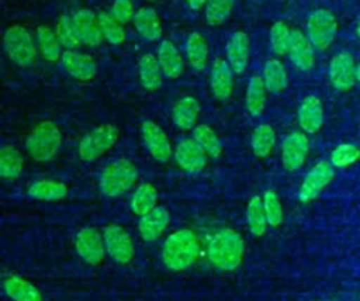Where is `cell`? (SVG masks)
I'll return each instance as SVG.
<instances>
[{
	"mask_svg": "<svg viewBox=\"0 0 360 301\" xmlns=\"http://www.w3.org/2000/svg\"><path fill=\"white\" fill-rule=\"evenodd\" d=\"M200 255L197 235L187 228L172 232L163 242L162 260L169 270L183 271L194 264Z\"/></svg>",
	"mask_w": 360,
	"mask_h": 301,
	"instance_id": "cell-1",
	"label": "cell"
},
{
	"mask_svg": "<svg viewBox=\"0 0 360 301\" xmlns=\"http://www.w3.org/2000/svg\"><path fill=\"white\" fill-rule=\"evenodd\" d=\"M208 259L219 270L232 271L243 262L245 242L240 233L231 228L218 229L208 243Z\"/></svg>",
	"mask_w": 360,
	"mask_h": 301,
	"instance_id": "cell-2",
	"label": "cell"
},
{
	"mask_svg": "<svg viewBox=\"0 0 360 301\" xmlns=\"http://www.w3.org/2000/svg\"><path fill=\"white\" fill-rule=\"evenodd\" d=\"M62 131L51 120L38 122L25 138V149L35 162H49L60 150Z\"/></svg>",
	"mask_w": 360,
	"mask_h": 301,
	"instance_id": "cell-3",
	"label": "cell"
},
{
	"mask_svg": "<svg viewBox=\"0 0 360 301\" xmlns=\"http://www.w3.org/2000/svg\"><path fill=\"white\" fill-rule=\"evenodd\" d=\"M138 180V169L129 159L120 158L108 162L98 180L100 191L110 198L120 197L129 191Z\"/></svg>",
	"mask_w": 360,
	"mask_h": 301,
	"instance_id": "cell-4",
	"label": "cell"
},
{
	"mask_svg": "<svg viewBox=\"0 0 360 301\" xmlns=\"http://www.w3.org/2000/svg\"><path fill=\"white\" fill-rule=\"evenodd\" d=\"M120 129L114 124H101L87 132L77 145V156L83 162H94L115 146Z\"/></svg>",
	"mask_w": 360,
	"mask_h": 301,
	"instance_id": "cell-5",
	"label": "cell"
},
{
	"mask_svg": "<svg viewBox=\"0 0 360 301\" xmlns=\"http://www.w3.org/2000/svg\"><path fill=\"white\" fill-rule=\"evenodd\" d=\"M3 45L8 59L17 66L27 68L37 58L38 46L31 32L22 25H10L3 34Z\"/></svg>",
	"mask_w": 360,
	"mask_h": 301,
	"instance_id": "cell-6",
	"label": "cell"
},
{
	"mask_svg": "<svg viewBox=\"0 0 360 301\" xmlns=\"http://www.w3.org/2000/svg\"><path fill=\"white\" fill-rule=\"evenodd\" d=\"M338 31V23L335 15L325 8L311 13L307 21V37L312 46L318 51H326L332 44Z\"/></svg>",
	"mask_w": 360,
	"mask_h": 301,
	"instance_id": "cell-7",
	"label": "cell"
},
{
	"mask_svg": "<svg viewBox=\"0 0 360 301\" xmlns=\"http://www.w3.org/2000/svg\"><path fill=\"white\" fill-rule=\"evenodd\" d=\"M107 255L118 264H128L135 256V246L131 235L121 225L110 224L103 229Z\"/></svg>",
	"mask_w": 360,
	"mask_h": 301,
	"instance_id": "cell-8",
	"label": "cell"
},
{
	"mask_svg": "<svg viewBox=\"0 0 360 301\" xmlns=\"http://www.w3.org/2000/svg\"><path fill=\"white\" fill-rule=\"evenodd\" d=\"M75 249L77 255L91 266H97L103 262L105 252L103 232L93 226L82 228L75 238Z\"/></svg>",
	"mask_w": 360,
	"mask_h": 301,
	"instance_id": "cell-9",
	"label": "cell"
},
{
	"mask_svg": "<svg viewBox=\"0 0 360 301\" xmlns=\"http://www.w3.org/2000/svg\"><path fill=\"white\" fill-rule=\"evenodd\" d=\"M141 136L145 148L155 160L166 163L172 158L173 149L169 136L166 135L163 128L155 121L145 120L141 124Z\"/></svg>",
	"mask_w": 360,
	"mask_h": 301,
	"instance_id": "cell-10",
	"label": "cell"
},
{
	"mask_svg": "<svg viewBox=\"0 0 360 301\" xmlns=\"http://www.w3.org/2000/svg\"><path fill=\"white\" fill-rule=\"evenodd\" d=\"M176 165L186 173L197 174L202 172L207 166L208 155L204 149L194 141V138L181 139L173 152Z\"/></svg>",
	"mask_w": 360,
	"mask_h": 301,
	"instance_id": "cell-11",
	"label": "cell"
},
{
	"mask_svg": "<svg viewBox=\"0 0 360 301\" xmlns=\"http://www.w3.org/2000/svg\"><path fill=\"white\" fill-rule=\"evenodd\" d=\"M332 179H333L332 163L326 160L318 162L304 177L298 191V198L302 203L312 201L330 183Z\"/></svg>",
	"mask_w": 360,
	"mask_h": 301,
	"instance_id": "cell-12",
	"label": "cell"
},
{
	"mask_svg": "<svg viewBox=\"0 0 360 301\" xmlns=\"http://www.w3.org/2000/svg\"><path fill=\"white\" fill-rule=\"evenodd\" d=\"M309 141L308 136L301 131H294L288 134L281 143V163L285 170H298L308 155Z\"/></svg>",
	"mask_w": 360,
	"mask_h": 301,
	"instance_id": "cell-13",
	"label": "cell"
},
{
	"mask_svg": "<svg viewBox=\"0 0 360 301\" xmlns=\"http://www.w3.org/2000/svg\"><path fill=\"white\" fill-rule=\"evenodd\" d=\"M60 63L65 72L79 82H90L97 75V62L91 55L87 53L77 51H63Z\"/></svg>",
	"mask_w": 360,
	"mask_h": 301,
	"instance_id": "cell-14",
	"label": "cell"
},
{
	"mask_svg": "<svg viewBox=\"0 0 360 301\" xmlns=\"http://www.w3.org/2000/svg\"><path fill=\"white\" fill-rule=\"evenodd\" d=\"M235 72L224 58H215L210 69V89L218 101H226L233 91Z\"/></svg>",
	"mask_w": 360,
	"mask_h": 301,
	"instance_id": "cell-15",
	"label": "cell"
},
{
	"mask_svg": "<svg viewBox=\"0 0 360 301\" xmlns=\"http://www.w3.org/2000/svg\"><path fill=\"white\" fill-rule=\"evenodd\" d=\"M72 17L77 28L82 44L90 48L98 46L104 39L98 14H96L90 8H79L73 13Z\"/></svg>",
	"mask_w": 360,
	"mask_h": 301,
	"instance_id": "cell-16",
	"label": "cell"
},
{
	"mask_svg": "<svg viewBox=\"0 0 360 301\" xmlns=\"http://www.w3.org/2000/svg\"><path fill=\"white\" fill-rule=\"evenodd\" d=\"M225 59L236 75L245 72L249 63L250 41L246 32L235 31L229 35L225 45Z\"/></svg>",
	"mask_w": 360,
	"mask_h": 301,
	"instance_id": "cell-17",
	"label": "cell"
},
{
	"mask_svg": "<svg viewBox=\"0 0 360 301\" xmlns=\"http://www.w3.org/2000/svg\"><path fill=\"white\" fill-rule=\"evenodd\" d=\"M170 222V214L165 207H156L150 212L139 217L138 232L142 241L152 243L166 231Z\"/></svg>",
	"mask_w": 360,
	"mask_h": 301,
	"instance_id": "cell-18",
	"label": "cell"
},
{
	"mask_svg": "<svg viewBox=\"0 0 360 301\" xmlns=\"http://www.w3.org/2000/svg\"><path fill=\"white\" fill-rule=\"evenodd\" d=\"M354 62L349 52L338 53L329 65V79L335 89L338 90H349L353 87L356 75H354Z\"/></svg>",
	"mask_w": 360,
	"mask_h": 301,
	"instance_id": "cell-19",
	"label": "cell"
},
{
	"mask_svg": "<svg viewBox=\"0 0 360 301\" xmlns=\"http://www.w3.org/2000/svg\"><path fill=\"white\" fill-rule=\"evenodd\" d=\"M290 60L300 70H309L314 66V46L308 37L300 30H291V41L287 52Z\"/></svg>",
	"mask_w": 360,
	"mask_h": 301,
	"instance_id": "cell-20",
	"label": "cell"
},
{
	"mask_svg": "<svg viewBox=\"0 0 360 301\" xmlns=\"http://www.w3.org/2000/svg\"><path fill=\"white\" fill-rule=\"evenodd\" d=\"M201 113L200 101L193 96H184L176 101L172 108L173 124L181 131H190L197 127Z\"/></svg>",
	"mask_w": 360,
	"mask_h": 301,
	"instance_id": "cell-21",
	"label": "cell"
},
{
	"mask_svg": "<svg viewBox=\"0 0 360 301\" xmlns=\"http://www.w3.org/2000/svg\"><path fill=\"white\" fill-rule=\"evenodd\" d=\"M323 122V108L321 100L309 94L304 97L298 108V124L305 134H315Z\"/></svg>",
	"mask_w": 360,
	"mask_h": 301,
	"instance_id": "cell-22",
	"label": "cell"
},
{
	"mask_svg": "<svg viewBox=\"0 0 360 301\" xmlns=\"http://www.w3.org/2000/svg\"><path fill=\"white\" fill-rule=\"evenodd\" d=\"M158 62L167 79H177L184 70V59L170 39H162L158 46Z\"/></svg>",
	"mask_w": 360,
	"mask_h": 301,
	"instance_id": "cell-23",
	"label": "cell"
},
{
	"mask_svg": "<svg viewBox=\"0 0 360 301\" xmlns=\"http://www.w3.org/2000/svg\"><path fill=\"white\" fill-rule=\"evenodd\" d=\"M132 24L139 37H142L145 41H158L163 34L160 17L152 7L138 8L132 18Z\"/></svg>",
	"mask_w": 360,
	"mask_h": 301,
	"instance_id": "cell-24",
	"label": "cell"
},
{
	"mask_svg": "<svg viewBox=\"0 0 360 301\" xmlns=\"http://www.w3.org/2000/svg\"><path fill=\"white\" fill-rule=\"evenodd\" d=\"M3 290L13 301H42V294L38 287L18 274L4 277Z\"/></svg>",
	"mask_w": 360,
	"mask_h": 301,
	"instance_id": "cell-25",
	"label": "cell"
},
{
	"mask_svg": "<svg viewBox=\"0 0 360 301\" xmlns=\"http://www.w3.org/2000/svg\"><path fill=\"white\" fill-rule=\"evenodd\" d=\"M138 75L141 86L148 91H158L162 86L163 72L158 62V56L146 52L139 58Z\"/></svg>",
	"mask_w": 360,
	"mask_h": 301,
	"instance_id": "cell-26",
	"label": "cell"
},
{
	"mask_svg": "<svg viewBox=\"0 0 360 301\" xmlns=\"http://www.w3.org/2000/svg\"><path fill=\"white\" fill-rule=\"evenodd\" d=\"M186 58L188 65L197 70L202 72L210 59V48L205 37L197 31L188 34L186 39Z\"/></svg>",
	"mask_w": 360,
	"mask_h": 301,
	"instance_id": "cell-27",
	"label": "cell"
},
{
	"mask_svg": "<svg viewBox=\"0 0 360 301\" xmlns=\"http://www.w3.org/2000/svg\"><path fill=\"white\" fill-rule=\"evenodd\" d=\"M27 194L39 201H58L68 196V186L60 180L41 179L28 186Z\"/></svg>",
	"mask_w": 360,
	"mask_h": 301,
	"instance_id": "cell-28",
	"label": "cell"
},
{
	"mask_svg": "<svg viewBox=\"0 0 360 301\" xmlns=\"http://www.w3.org/2000/svg\"><path fill=\"white\" fill-rule=\"evenodd\" d=\"M37 46L44 60L49 63L60 60L63 48L56 37V31H53L51 27L39 25L37 28Z\"/></svg>",
	"mask_w": 360,
	"mask_h": 301,
	"instance_id": "cell-29",
	"label": "cell"
},
{
	"mask_svg": "<svg viewBox=\"0 0 360 301\" xmlns=\"http://www.w3.org/2000/svg\"><path fill=\"white\" fill-rule=\"evenodd\" d=\"M263 82L269 93L280 94L288 86V76L283 62L277 58H270L263 66Z\"/></svg>",
	"mask_w": 360,
	"mask_h": 301,
	"instance_id": "cell-30",
	"label": "cell"
},
{
	"mask_svg": "<svg viewBox=\"0 0 360 301\" xmlns=\"http://www.w3.org/2000/svg\"><path fill=\"white\" fill-rule=\"evenodd\" d=\"M266 93L267 89L264 86L263 77L260 75H253L246 87L245 93V105L252 117H259L264 111L266 107Z\"/></svg>",
	"mask_w": 360,
	"mask_h": 301,
	"instance_id": "cell-31",
	"label": "cell"
},
{
	"mask_svg": "<svg viewBox=\"0 0 360 301\" xmlns=\"http://www.w3.org/2000/svg\"><path fill=\"white\" fill-rule=\"evenodd\" d=\"M158 188L152 183L139 184L131 196V210L135 215L142 217L158 207Z\"/></svg>",
	"mask_w": 360,
	"mask_h": 301,
	"instance_id": "cell-32",
	"label": "cell"
},
{
	"mask_svg": "<svg viewBox=\"0 0 360 301\" xmlns=\"http://www.w3.org/2000/svg\"><path fill=\"white\" fill-rule=\"evenodd\" d=\"M277 136H276V131L270 124H259L257 127H255V129L252 131L250 135V148L252 152L255 153V156L263 159L267 158L274 145H276Z\"/></svg>",
	"mask_w": 360,
	"mask_h": 301,
	"instance_id": "cell-33",
	"label": "cell"
},
{
	"mask_svg": "<svg viewBox=\"0 0 360 301\" xmlns=\"http://www.w3.org/2000/svg\"><path fill=\"white\" fill-rule=\"evenodd\" d=\"M24 169V158L13 145H4L0 149V176L4 180L13 181L18 179Z\"/></svg>",
	"mask_w": 360,
	"mask_h": 301,
	"instance_id": "cell-34",
	"label": "cell"
},
{
	"mask_svg": "<svg viewBox=\"0 0 360 301\" xmlns=\"http://www.w3.org/2000/svg\"><path fill=\"white\" fill-rule=\"evenodd\" d=\"M246 224L253 236L260 238L264 235L269 224H267L262 196H253L249 200L246 207Z\"/></svg>",
	"mask_w": 360,
	"mask_h": 301,
	"instance_id": "cell-35",
	"label": "cell"
},
{
	"mask_svg": "<svg viewBox=\"0 0 360 301\" xmlns=\"http://www.w3.org/2000/svg\"><path fill=\"white\" fill-rule=\"evenodd\" d=\"M193 138L210 158L217 159L221 156L222 142L217 132L208 124H198L193 129Z\"/></svg>",
	"mask_w": 360,
	"mask_h": 301,
	"instance_id": "cell-36",
	"label": "cell"
},
{
	"mask_svg": "<svg viewBox=\"0 0 360 301\" xmlns=\"http://www.w3.org/2000/svg\"><path fill=\"white\" fill-rule=\"evenodd\" d=\"M55 31L63 51H76L82 44L72 15L62 14L56 23Z\"/></svg>",
	"mask_w": 360,
	"mask_h": 301,
	"instance_id": "cell-37",
	"label": "cell"
},
{
	"mask_svg": "<svg viewBox=\"0 0 360 301\" xmlns=\"http://www.w3.org/2000/svg\"><path fill=\"white\" fill-rule=\"evenodd\" d=\"M98 20H100L103 37L110 45L118 46L125 41L127 32H125L124 24L115 20L110 11H101L98 14Z\"/></svg>",
	"mask_w": 360,
	"mask_h": 301,
	"instance_id": "cell-38",
	"label": "cell"
},
{
	"mask_svg": "<svg viewBox=\"0 0 360 301\" xmlns=\"http://www.w3.org/2000/svg\"><path fill=\"white\" fill-rule=\"evenodd\" d=\"M235 0H208L204 15L205 21L211 27H219L222 25L231 15L233 10Z\"/></svg>",
	"mask_w": 360,
	"mask_h": 301,
	"instance_id": "cell-39",
	"label": "cell"
},
{
	"mask_svg": "<svg viewBox=\"0 0 360 301\" xmlns=\"http://www.w3.org/2000/svg\"><path fill=\"white\" fill-rule=\"evenodd\" d=\"M290 41H291V30L284 21H276L271 28H270V46L271 51L283 56L288 52L290 48Z\"/></svg>",
	"mask_w": 360,
	"mask_h": 301,
	"instance_id": "cell-40",
	"label": "cell"
},
{
	"mask_svg": "<svg viewBox=\"0 0 360 301\" xmlns=\"http://www.w3.org/2000/svg\"><path fill=\"white\" fill-rule=\"evenodd\" d=\"M263 207L267 218V224L271 228H277L283 222V205L274 190H266L262 196Z\"/></svg>",
	"mask_w": 360,
	"mask_h": 301,
	"instance_id": "cell-41",
	"label": "cell"
},
{
	"mask_svg": "<svg viewBox=\"0 0 360 301\" xmlns=\"http://www.w3.org/2000/svg\"><path fill=\"white\" fill-rule=\"evenodd\" d=\"M360 158V149L352 143H342L336 146L330 153V163L335 167H346L357 162Z\"/></svg>",
	"mask_w": 360,
	"mask_h": 301,
	"instance_id": "cell-42",
	"label": "cell"
},
{
	"mask_svg": "<svg viewBox=\"0 0 360 301\" xmlns=\"http://www.w3.org/2000/svg\"><path fill=\"white\" fill-rule=\"evenodd\" d=\"M110 13L115 20H118L121 24L132 21L135 15L134 4L131 0H114Z\"/></svg>",
	"mask_w": 360,
	"mask_h": 301,
	"instance_id": "cell-43",
	"label": "cell"
},
{
	"mask_svg": "<svg viewBox=\"0 0 360 301\" xmlns=\"http://www.w3.org/2000/svg\"><path fill=\"white\" fill-rule=\"evenodd\" d=\"M186 3H187V6L191 8V10H201L202 7H205L207 6V3H208V0H186Z\"/></svg>",
	"mask_w": 360,
	"mask_h": 301,
	"instance_id": "cell-44",
	"label": "cell"
},
{
	"mask_svg": "<svg viewBox=\"0 0 360 301\" xmlns=\"http://www.w3.org/2000/svg\"><path fill=\"white\" fill-rule=\"evenodd\" d=\"M354 75H356V80L360 82V63L356 66V70H354Z\"/></svg>",
	"mask_w": 360,
	"mask_h": 301,
	"instance_id": "cell-45",
	"label": "cell"
},
{
	"mask_svg": "<svg viewBox=\"0 0 360 301\" xmlns=\"http://www.w3.org/2000/svg\"><path fill=\"white\" fill-rule=\"evenodd\" d=\"M356 31H357V35L360 37V23H359V25H357V28H356Z\"/></svg>",
	"mask_w": 360,
	"mask_h": 301,
	"instance_id": "cell-46",
	"label": "cell"
},
{
	"mask_svg": "<svg viewBox=\"0 0 360 301\" xmlns=\"http://www.w3.org/2000/svg\"><path fill=\"white\" fill-rule=\"evenodd\" d=\"M150 1H155V0H150Z\"/></svg>",
	"mask_w": 360,
	"mask_h": 301,
	"instance_id": "cell-47",
	"label": "cell"
}]
</instances>
